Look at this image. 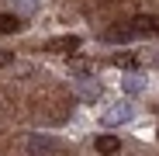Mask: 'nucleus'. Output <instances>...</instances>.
<instances>
[{"instance_id":"20e7f679","label":"nucleus","mask_w":159,"mask_h":156,"mask_svg":"<svg viewBox=\"0 0 159 156\" xmlns=\"http://www.w3.org/2000/svg\"><path fill=\"white\" fill-rule=\"evenodd\" d=\"M121 149V139L118 135H97V153L100 156H114Z\"/></svg>"},{"instance_id":"0eeeda50","label":"nucleus","mask_w":159,"mask_h":156,"mask_svg":"<svg viewBox=\"0 0 159 156\" xmlns=\"http://www.w3.org/2000/svg\"><path fill=\"white\" fill-rule=\"evenodd\" d=\"M17 28H21L17 14H0V35H11V31H17Z\"/></svg>"},{"instance_id":"39448f33","label":"nucleus","mask_w":159,"mask_h":156,"mask_svg":"<svg viewBox=\"0 0 159 156\" xmlns=\"http://www.w3.org/2000/svg\"><path fill=\"white\" fill-rule=\"evenodd\" d=\"M28 149H31V153H56L59 142H56V139H48V135H31Z\"/></svg>"},{"instance_id":"7ed1b4c3","label":"nucleus","mask_w":159,"mask_h":156,"mask_svg":"<svg viewBox=\"0 0 159 156\" xmlns=\"http://www.w3.org/2000/svg\"><path fill=\"white\" fill-rule=\"evenodd\" d=\"M128 115H131L128 104H114L111 111H104V125H121V121H128Z\"/></svg>"},{"instance_id":"f03ea898","label":"nucleus","mask_w":159,"mask_h":156,"mask_svg":"<svg viewBox=\"0 0 159 156\" xmlns=\"http://www.w3.org/2000/svg\"><path fill=\"white\" fill-rule=\"evenodd\" d=\"M76 49H80V38L76 35H62V38L45 42V52H56V56H66V52H76Z\"/></svg>"},{"instance_id":"6e6552de","label":"nucleus","mask_w":159,"mask_h":156,"mask_svg":"<svg viewBox=\"0 0 159 156\" xmlns=\"http://www.w3.org/2000/svg\"><path fill=\"white\" fill-rule=\"evenodd\" d=\"M80 94H83V97H87V101H93V97H97V94H100V87H93V83H90V80H87V76H83V80H80Z\"/></svg>"},{"instance_id":"423d86ee","label":"nucleus","mask_w":159,"mask_h":156,"mask_svg":"<svg viewBox=\"0 0 159 156\" xmlns=\"http://www.w3.org/2000/svg\"><path fill=\"white\" fill-rule=\"evenodd\" d=\"M131 35H135V31H131L128 24H114V28H107V31H104V38H107V42H128Z\"/></svg>"},{"instance_id":"f257e3e1","label":"nucleus","mask_w":159,"mask_h":156,"mask_svg":"<svg viewBox=\"0 0 159 156\" xmlns=\"http://www.w3.org/2000/svg\"><path fill=\"white\" fill-rule=\"evenodd\" d=\"M128 28L135 31V35H152V31L159 35V14H139Z\"/></svg>"},{"instance_id":"f8f14e48","label":"nucleus","mask_w":159,"mask_h":156,"mask_svg":"<svg viewBox=\"0 0 159 156\" xmlns=\"http://www.w3.org/2000/svg\"><path fill=\"white\" fill-rule=\"evenodd\" d=\"M14 63V52H0V66H11Z\"/></svg>"},{"instance_id":"9b49d317","label":"nucleus","mask_w":159,"mask_h":156,"mask_svg":"<svg viewBox=\"0 0 159 156\" xmlns=\"http://www.w3.org/2000/svg\"><path fill=\"white\" fill-rule=\"evenodd\" d=\"M17 7H21L24 14H28V11H35V0H17Z\"/></svg>"},{"instance_id":"1a4fd4ad","label":"nucleus","mask_w":159,"mask_h":156,"mask_svg":"<svg viewBox=\"0 0 159 156\" xmlns=\"http://www.w3.org/2000/svg\"><path fill=\"white\" fill-rule=\"evenodd\" d=\"M121 87H125V90H131V94L142 90V76H128V80H121Z\"/></svg>"},{"instance_id":"9d476101","label":"nucleus","mask_w":159,"mask_h":156,"mask_svg":"<svg viewBox=\"0 0 159 156\" xmlns=\"http://www.w3.org/2000/svg\"><path fill=\"white\" fill-rule=\"evenodd\" d=\"M114 66H135V56H114Z\"/></svg>"}]
</instances>
